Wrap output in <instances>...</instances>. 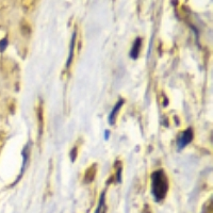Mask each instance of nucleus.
<instances>
[{
  "instance_id": "obj_4",
  "label": "nucleus",
  "mask_w": 213,
  "mask_h": 213,
  "mask_svg": "<svg viewBox=\"0 0 213 213\" xmlns=\"http://www.w3.org/2000/svg\"><path fill=\"white\" fill-rule=\"evenodd\" d=\"M141 45H142V40H141V38H136L134 43H133V45H132V48H131V51H130L131 59H134V60L135 59H138L140 50H141Z\"/></svg>"
},
{
  "instance_id": "obj_3",
  "label": "nucleus",
  "mask_w": 213,
  "mask_h": 213,
  "mask_svg": "<svg viewBox=\"0 0 213 213\" xmlns=\"http://www.w3.org/2000/svg\"><path fill=\"white\" fill-rule=\"evenodd\" d=\"M124 105V100L123 99H120V100L117 101V103L114 105V108L112 109V111H111L110 115H109V118H108L110 125H114V124H115L116 114H117V112L120 110V108H122V105Z\"/></svg>"
},
{
  "instance_id": "obj_2",
  "label": "nucleus",
  "mask_w": 213,
  "mask_h": 213,
  "mask_svg": "<svg viewBox=\"0 0 213 213\" xmlns=\"http://www.w3.org/2000/svg\"><path fill=\"white\" fill-rule=\"evenodd\" d=\"M193 140V130L192 128H187L183 131L182 133L180 134V136L178 138V141H177V145H178V148L179 149H182L184 148L187 145H189Z\"/></svg>"
},
{
  "instance_id": "obj_7",
  "label": "nucleus",
  "mask_w": 213,
  "mask_h": 213,
  "mask_svg": "<svg viewBox=\"0 0 213 213\" xmlns=\"http://www.w3.org/2000/svg\"><path fill=\"white\" fill-rule=\"evenodd\" d=\"M7 46H8V40L7 38H2L0 41V51H3L4 49L7 48Z\"/></svg>"
},
{
  "instance_id": "obj_6",
  "label": "nucleus",
  "mask_w": 213,
  "mask_h": 213,
  "mask_svg": "<svg viewBox=\"0 0 213 213\" xmlns=\"http://www.w3.org/2000/svg\"><path fill=\"white\" fill-rule=\"evenodd\" d=\"M75 40H76V32H74L73 34V38H71V50H69V54H68V59L67 62H66V65L67 67L71 65V62L73 60V53H74V46H75Z\"/></svg>"
},
{
  "instance_id": "obj_10",
  "label": "nucleus",
  "mask_w": 213,
  "mask_h": 213,
  "mask_svg": "<svg viewBox=\"0 0 213 213\" xmlns=\"http://www.w3.org/2000/svg\"><path fill=\"white\" fill-rule=\"evenodd\" d=\"M105 138H109V131L107 130V131H105Z\"/></svg>"
},
{
  "instance_id": "obj_9",
  "label": "nucleus",
  "mask_w": 213,
  "mask_h": 213,
  "mask_svg": "<svg viewBox=\"0 0 213 213\" xmlns=\"http://www.w3.org/2000/svg\"><path fill=\"white\" fill-rule=\"evenodd\" d=\"M73 151H74V153H71V161H75L76 156H77V149H76V148H74V149H73Z\"/></svg>"
},
{
  "instance_id": "obj_5",
  "label": "nucleus",
  "mask_w": 213,
  "mask_h": 213,
  "mask_svg": "<svg viewBox=\"0 0 213 213\" xmlns=\"http://www.w3.org/2000/svg\"><path fill=\"white\" fill-rule=\"evenodd\" d=\"M105 193L102 192L100 195V198H99V202H98L97 209H96V212L95 213H105L107 211V206H105Z\"/></svg>"
},
{
  "instance_id": "obj_8",
  "label": "nucleus",
  "mask_w": 213,
  "mask_h": 213,
  "mask_svg": "<svg viewBox=\"0 0 213 213\" xmlns=\"http://www.w3.org/2000/svg\"><path fill=\"white\" fill-rule=\"evenodd\" d=\"M116 176H117V181L118 182H120L122 181V167H118V169H117V173H116Z\"/></svg>"
},
{
  "instance_id": "obj_1",
  "label": "nucleus",
  "mask_w": 213,
  "mask_h": 213,
  "mask_svg": "<svg viewBox=\"0 0 213 213\" xmlns=\"http://www.w3.org/2000/svg\"><path fill=\"white\" fill-rule=\"evenodd\" d=\"M168 190V179L162 169L156 171L151 175V194L156 202H161L166 196Z\"/></svg>"
}]
</instances>
